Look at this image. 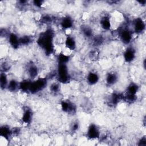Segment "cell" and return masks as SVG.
I'll return each mask as SVG.
<instances>
[{
  "mask_svg": "<svg viewBox=\"0 0 146 146\" xmlns=\"http://www.w3.org/2000/svg\"><path fill=\"white\" fill-rule=\"evenodd\" d=\"M54 31L51 29H47L39 35L36 40L38 46L47 55L51 54L54 51Z\"/></svg>",
  "mask_w": 146,
  "mask_h": 146,
  "instance_id": "6da1fadb",
  "label": "cell"
},
{
  "mask_svg": "<svg viewBox=\"0 0 146 146\" xmlns=\"http://www.w3.org/2000/svg\"><path fill=\"white\" fill-rule=\"evenodd\" d=\"M56 71L57 82L63 84H66L70 82L71 77L67 64H58Z\"/></svg>",
  "mask_w": 146,
  "mask_h": 146,
  "instance_id": "7a4b0ae2",
  "label": "cell"
},
{
  "mask_svg": "<svg viewBox=\"0 0 146 146\" xmlns=\"http://www.w3.org/2000/svg\"><path fill=\"white\" fill-rule=\"evenodd\" d=\"M48 84V78H37L33 81H31L29 92L31 94H35L40 91L43 90Z\"/></svg>",
  "mask_w": 146,
  "mask_h": 146,
  "instance_id": "3957f363",
  "label": "cell"
},
{
  "mask_svg": "<svg viewBox=\"0 0 146 146\" xmlns=\"http://www.w3.org/2000/svg\"><path fill=\"white\" fill-rule=\"evenodd\" d=\"M119 37L124 44L129 45L132 41L133 32L128 27H123L119 31Z\"/></svg>",
  "mask_w": 146,
  "mask_h": 146,
  "instance_id": "277c9868",
  "label": "cell"
},
{
  "mask_svg": "<svg viewBox=\"0 0 146 146\" xmlns=\"http://www.w3.org/2000/svg\"><path fill=\"white\" fill-rule=\"evenodd\" d=\"M145 24L141 18H136L132 22V31L136 34H141L145 30Z\"/></svg>",
  "mask_w": 146,
  "mask_h": 146,
  "instance_id": "5b68a950",
  "label": "cell"
},
{
  "mask_svg": "<svg viewBox=\"0 0 146 146\" xmlns=\"http://www.w3.org/2000/svg\"><path fill=\"white\" fill-rule=\"evenodd\" d=\"M87 136L90 139H96L100 137V132L99 128L95 124H91L87 131Z\"/></svg>",
  "mask_w": 146,
  "mask_h": 146,
  "instance_id": "8992f818",
  "label": "cell"
},
{
  "mask_svg": "<svg viewBox=\"0 0 146 146\" xmlns=\"http://www.w3.org/2000/svg\"><path fill=\"white\" fill-rule=\"evenodd\" d=\"M62 110L67 113H74L76 112V106L71 102L63 100L60 103Z\"/></svg>",
  "mask_w": 146,
  "mask_h": 146,
  "instance_id": "52a82bcc",
  "label": "cell"
},
{
  "mask_svg": "<svg viewBox=\"0 0 146 146\" xmlns=\"http://www.w3.org/2000/svg\"><path fill=\"white\" fill-rule=\"evenodd\" d=\"M136 58V51L132 46H129L123 53V58L125 62L131 63Z\"/></svg>",
  "mask_w": 146,
  "mask_h": 146,
  "instance_id": "ba28073f",
  "label": "cell"
},
{
  "mask_svg": "<svg viewBox=\"0 0 146 146\" xmlns=\"http://www.w3.org/2000/svg\"><path fill=\"white\" fill-rule=\"evenodd\" d=\"M27 74L30 79L34 80L38 78L39 74V68L35 64L30 63L27 65Z\"/></svg>",
  "mask_w": 146,
  "mask_h": 146,
  "instance_id": "9c48e42d",
  "label": "cell"
},
{
  "mask_svg": "<svg viewBox=\"0 0 146 146\" xmlns=\"http://www.w3.org/2000/svg\"><path fill=\"white\" fill-rule=\"evenodd\" d=\"M59 23L62 29L70 30L74 26V20L71 17L67 15L61 18Z\"/></svg>",
  "mask_w": 146,
  "mask_h": 146,
  "instance_id": "30bf717a",
  "label": "cell"
},
{
  "mask_svg": "<svg viewBox=\"0 0 146 146\" xmlns=\"http://www.w3.org/2000/svg\"><path fill=\"white\" fill-rule=\"evenodd\" d=\"M99 23L101 28L105 31L110 30L112 26L110 17L108 15L102 16L100 18Z\"/></svg>",
  "mask_w": 146,
  "mask_h": 146,
  "instance_id": "8fae6325",
  "label": "cell"
},
{
  "mask_svg": "<svg viewBox=\"0 0 146 146\" xmlns=\"http://www.w3.org/2000/svg\"><path fill=\"white\" fill-rule=\"evenodd\" d=\"M8 41L10 45L15 49L18 48L21 45L19 42V37L13 33H11L8 34Z\"/></svg>",
  "mask_w": 146,
  "mask_h": 146,
  "instance_id": "7c38bea8",
  "label": "cell"
},
{
  "mask_svg": "<svg viewBox=\"0 0 146 146\" xmlns=\"http://www.w3.org/2000/svg\"><path fill=\"white\" fill-rule=\"evenodd\" d=\"M65 47L69 50L73 51L76 47V40L72 36L68 35L66 37L64 41Z\"/></svg>",
  "mask_w": 146,
  "mask_h": 146,
  "instance_id": "4fadbf2b",
  "label": "cell"
},
{
  "mask_svg": "<svg viewBox=\"0 0 146 146\" xmlns=\"http://www.w3.org/2000/svg\"><path fill=\"white\" fill-rule=\"evenodd\" d=\"M99 80V75L98 73L94 71L89 72L86 76V81L90 85H94Z\"/></svg>",
  "mask_w": 146,
  "mask_h": 146,
  "instance_id": "5bb4252c",
  "label": "cell"
},
{
  "mask_svg": "<svg viewBox=\"0 0 146 146\" xmlns=\"http://www.w3.org/2000/svg\"><path fill=\"white\" fill-rule=\"evenodd\" d=\"M124 99V94L120 92H113L109 98L110 103L113 106L117 105L121 100Z\"/></svg>",
  "mask_w": 146,
  "mask_h": 146,
  "instance_id": "9a60e30c",
  "label": "cell"
},
{
  "mask_svg": "<svg viewBox=\"0 0 146 146\" xmlns=\"http://www.w3.org/2000/svg\"><path fill=\"white\" fill-rule=\"evenodd\" d=\"M118 75L115 72L108 73L106 76V82L108 86H113L118 81Z\"/></svg>",
  "mask_w": 146,
  "mask_h": 146,
  "instance_id": "2e32d148",
  "label": "cell"
},
{
  "mask_svg": "<svg viewBox=\"0 0 146 146\" xmlns=\"http://www.w3.org/2000/svg\"><path fill=\"white\" fill-rule=\"evenodd\" d=\"M33 112L30 109H26L23 111L22 116V121L24 124H29L32 121Z\"/></svg>",
  "mask_w": 146,
  "mask_h": 146,
  "instance_id": "e0dca14e",
  "label": "cell"
},
{
  "mask_svg": "<svg viewBox=\"0 0 146 146\" xmlns=\"http://www.w3.org/2000/svg\"><path fill=\"white\" fill-rule=\"evenodd\" d=\"M13 134L12 130L7 125H3L0 128V135L6 140H9Z\"/></svg>",
  "mask_w": 146,
  "mask_h": 146,
  "instance_id": "ac0fdd59",
  "label": "cell"
},
{
  "mask_svg": "<svg viewBox=\"0 0 146 146\" xmlns=\"http://www.w3.org/2000/svg\"><path fill=\"white\" fill-rule=\"evenodd\" d=\"M81 32L82 35L88 39H91L94 36L93 30L88 25H84L82 26Z\"/></svg>",
  "mask_w": 146,
  "mask_h": 146,
  "instance_id": "d6986e66",
  "label": "cell"
},
{
  "mask_svg": "<svg viewBox=\"0 0 146 146\" xmlns=\"http://www.w3.org/2000/svg\"><path fill=\"white\" fill-rule=\"evenodd\" d=\"M7 89L10 91L14 92L19 90V82L15 79H11L9 81Z\"/></svg>",
  "mask_w": 146,
  "mask_h": 146,
  "instance_id": "ffe728a7",
  "label": "cell"
},
{
  "mask_svg": "<svg viewBox=\"0 0 146 146\" xmlns=\"http://www.w3.org/2000/svg\"><path fill=\"white\" fill-rule=\"evenodd\" d=\"M9 81V80L6 72H1L0 75V87L1 90L7 89Z\"/></svg>",
  "mask_w": 146,
  "mask_h": 146,
  "instance_id": "44dd1931",
  "label": "cell"
},
{
  "mask_svg": "<svg viewBox=\"0 0 146 146\" xmlns=\"http://www.w3.org/2000/svg\"><path fill=\"white\" fill-rule=\"evenodd\" d=\"M31 80L29 79H23L19 82V90L23 92H29Z\"/></svg>",
  "mask_w": 146,
  "mask_h": 146,
  "instance_id": "7402d4cb",
  "label": "cell"
},
{
  "mask_svg": "<svg viewBox=\"0 0 146 146\" xmlns=\"http://www.w3.org/2000/svg\"><path fill=\"white\" fill-rule=\"evenodd\" d=\"M91 40L94 46H95V47H97L103 44V43L104 41V38L103 35L99 34L95 36L94 35V36L91 38Z\"/></svg>",
  "mask_w": 146,
  "mask_h": 146,
  "instance_id": "603a6c76",
  "label": "cell"
},
{
  "mask_svg": "<svg viewBox=\"0 0 146 146\" xmlns=\"http://www.w3.org/2000/svg\"><path fill=\"white\" fill-rule=\"evenodd\" d=\"M58 64H67L70 60V56L64 53H59L57 56Z\"/></svg>",
  "mask_w": 146,
  "mask_h": 146,
  "instance_id": "cb8c5ba5",
  "label": "cell"
},
{
  "mask_svg": "<svg viewBox=\"0 0 146 146\" xmlns=\"http://www.w3.org/2000/svg\"><path fill=\"white\" fill-rule=\"evenodd\" d=\"M138 90H139V86L136 83H131L127 87L125 93L136 95L137 92H138Z\"/></svg>",
  "mask_w": 146,
  "mask_h": 146,
  "instance_id": "d4e9b609",
  "label": "cell"
},
{
  "mask_svg": "<svg viewBox=\"0 0 146 146\" xmlns=\"http://www.w3.org/2000/svg\"><path fill=\"white\" fill-rule=\"evenodd\" d=\"M50 91L52 94H58L60 91V83L54 82L50 86Z\"/></svg>",
  "mask_w": 146,
  "mask_h": 146,
  "instance_id": "484cf974",
  "label": "cell"
},
{
  "mask_svg": "<svg viewBox=\"0 0 146 146\" xmlns=\"http://www.w3.org/2000/svg\"><path fill=\"white\" fill-rule=\"evenodd\" d=\"M40 21L42 23L46 25H50L53 21V18L48 14H45L41 17Z\"/></svg>",
  "mask_w": 146,
  "mask_h": 146,
  "instance_id": "4316f807",
  "label": "cell"
},
{
  "mask_svg": "<svg viewBox=\"0 0 146 146\" xmlns=\"http://www.w3.org/2000/svg\"><path fill=\"white\" fill-rule=\"evenodd\" d=\"M19 42L21 45L27 46L31 42V38L27 35H24L19 37Z\"/></svg>",
  "mask_w": 146,
  "mask_h": 146,
  "instance_id": "83f0119b",
  "label": "cell"
},
{
  "mask_svg": "<svg viewBox=\"0 0 146 146\" xmlns=\"http://www.w3.org/2000/svg\"><path fill=\"white\" fill-rule=\"evenodd\" d=\"M98 55H99V53L98 52V50L96 48L92 50L89 53V57L92 60H96L98 58Z\"/></svg>",
  "mask_w": 146,
  "mask_h": 146,
  "instance_id": "f1b7e54d",
  "label": "cell"
},
{
  "mask_svg": "<svg viewBox=\"0 0 146 146\" xmlns=\"http://www.w3.org/2000/svg\"><path fill=\"white\" fill-rule=\"evenodd\" d=\"M43 1H33V5L35 6V7H38V8H40V7H42V6L43 5Z\"/></svg>",
  "mask_w": 146,
  "mask_h": 146,
  "instance_id": "f546056e",
  "label": "cell"
},
{
  "mask_svg": "<svg viewBox=\"0 0 146 146\" xmlns=\"http://www.w3.org/2000/svg\"><path fill=\"white\" fill-rule=\"evenodd\" d=\"M79 127V123H78V122H74V123L72 124V126H71V130H72V131L75 132V131H76L78 129Z\"/></svg>",
  "mask_w": 146,
  "mask_h": 146,
  "instance_id": "4dcf8cb0",
  "label": "cell"
},
{
  "mask_svg": "<svg viewBox=\"0 0 146 146\" xmlns=\"http://www.w3.org/2000/svg\"><path fill=\"white\" fill-rule=\"evenodd\" d=\"M138 145H143V146H145L146 145V139L145 137H143L139 140Z\"/></svg>",
  "mask_w": 146,
  "mask_h": 146,
  "instance_id": "1f68e13d",
  "label": "cell"
}]
</instances>
